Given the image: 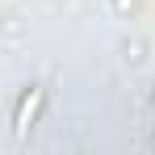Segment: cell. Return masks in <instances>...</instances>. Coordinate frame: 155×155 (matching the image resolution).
<instances>
[{"label":"cell","instance_id":"obj_1","mask_svg":"<svg viewBox=\"0 0 155 155\" xmlns=\"http://www.w3.org/2000/svg\"><path fill=\"white\" fill-rule=\"evenodd\" d=\"M38 105H42V88H29L25 101H21V109H17V122H13V134H17V138H25V134H29L34 117H38Z\"/></svg>","mask_w":155,"mask_h":155}]
</instances>
